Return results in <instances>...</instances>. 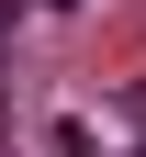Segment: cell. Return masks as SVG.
Segmentation results:
<instances>
[{"instance_id": "obj_1", "label": "cell", "mask_w": 146, "mask_h": 157, "mask_svg": "<svg viewBox=\"0 0 146 157\" xmlns=\"http://www.w3.org/2000/svg\"><path fill=\"white\" fill-rule=\"evenodd\" d=\"M124 112H135V124H146V78H135V90H124Z\"/></svg>"}, {"instance_id": "obj_2", "label": "cell", "mask_w": 146, "mask_h": 157, "mask_svg": "<svg viewBox=\"0 0 146 157\" xmlns=\"http://www.w3.org/2000/svg\"><path fill=\"white\" fill-rule=\"evenodd\" d=\"M135 157H146V146H135Z\"/></svg>"}]
</instances>
